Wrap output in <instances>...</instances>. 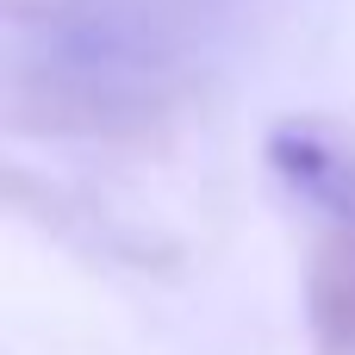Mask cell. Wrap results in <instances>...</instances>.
Instances as JSON below:
<instances>
[{
    "instance_id": "cell-3",
    "label": "cell",
    "mask_w": 355,
    "mask_h": 355,
    "mask_svg": "<svg viewBox=\"0 0 355 355\" xmlns=\"http://www.w3.org/2000/svg\"><path fill=\"white\" fill-rule=\"evenodd\" d=\"M306 324L318 355H355V231H324L306 268Z\"/></svg>"
},
{
    "instance_id": "cell-1",
    "label": "cell",
    "mask_w": 355,
    "mask_h": 355,
    "mask_svg": "<svg viewBox=\"0 0 355 355\" xmlns=\"http://www.w3.org/2000/svg\"><path fill=\"white\" fill-rule=\"evenodd\" d=\"M187 31L168 0H56L25 37L12 112L50 137H144L187 87Z\"/></svg>"
},
{
    "instance_id": "cell-2",
    "label": "cell",
    "mask_w": 355,
    "mask_h": 355,
    "mask_svg": "<svg viewBox=\"0 0 355 355\" xmlns=\"http://www.w3.org/2000/svg\"><path fill=\"white\" fill-rule=\"evenodd\" d=\"M268 175L306 200L318 218H331V231H355V131L337 119H275L268 144H262Z\"/></svg>"
}]
</instances>
